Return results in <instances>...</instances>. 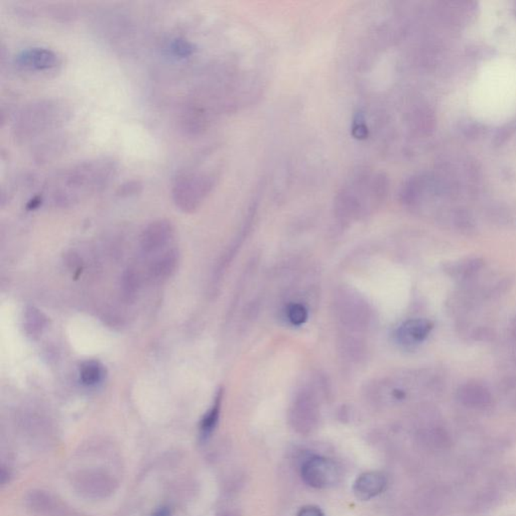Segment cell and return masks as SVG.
Returning a JSON list of instances; mask_svg holds the SVG:
<instances>
[{
  "instance_id": "18",
  "label": "cell",
  "mask_w": 516,
  "mask_h": 516,
  "mask_svg": "<svg viewBox=\"0 0 516 516\" xmlns=\"http://www.w3.org/2000/svg\"><path fill=\"white\" fill-rule=\"evenodd\" d=\"M105 369L97 360H87L80 365V381L86 387H95L103 380Z\"/></svg>"
},
{
  "instance_id": "10",
  "label": "cell",
  "mask_w": 516,
  "mask_h": 516,
  "mask_svg": "<svg viewBox=\"0 0 516 516\" xmlns=\"http://www.w3.org/2000/svg\"><path fill=\"white\" fill-rule=\"evenodd\" d=\"M116 482L110 476L101 471H87L78 476V490L91 499H104L115 490Z\"/></svg>"
},
{
  "instance_id": "3",
  "label": "cell",
  "mask_w": 516,
  "mask_h": 516,
  "mask_svg": "<svg viewBox=\"0 0 516 516\" xmlns=\"http://www.w3.org/2000/svg\"><path fill=\"white\" fill-rule=\"evenodd\" d=\"M67 109L52 100H43L29 105L15 120L13 132L18 141H27L47 130L59 127L66 120Z\"/></svg>"
},
{
  "instance_id": "2",
  "label": "cell",
  "mask_w": 516,
  "mask_h": 516,
  "mask_svg": "<svg viewBox=\"0 0 516 516\" xmlns=\"http://www.w3.org/2000/svg\"><path fill=\"white\" fill-rule=\"evenodd\" d=\"M387 194V178L380 173H361L345 185L338 194L336 216L343 222L364 218L382 204Z\"/></svg>"
},
{
  "instance_id": "1",
  "label": "cell",
  "mask_w": 516,
  "mask_h": 516,
  "mask_svg": "<svg viewBox=\"0 0 516 516\" xmlns=\"http://www.w3.org/2000/svg\"><path fill=\"white\" fill-rule=\"evenodd\" d=\"M115 172V163L110 159H89L59 173L52 178L47 189L55 205L72 206L82 198L103 189Z\"/></svg>"
},
{
  "instance_id": "5",
  "label": "cell",
  "mask_w": 516,
  "mask_h": 516,
  "mask_svg": "<svg viewBox=\"0 0 516 516\" xmlns=\"http://www.w3.org/2000/svg\"><path fill=\"white\" fill-rule=\"evenodd\" d=\"M214 185L213 173L198 170L180 173L173 182V203L185 213H193L204 202Z\"/></svg>"
},
{
  "instance_id": "21",
  "label": "cell",
  "mask_w": 516,
  "mask_h": 516,
  "mask_svg": "<svg viewBox=\"0 0 516 516\" xmlns=\"http://www.w3.org/2000/svg\"><path fill=\"white\" fill-rule=\"evenodd\" d=\"M285 319L294 327H301L309 319V309L301 301H291L285 309Z\"/></svg>"
},
{
  "instance_id": "14",
  "label": "cell",
  "mask_w": 516,
  "mask_h": 516,
  "mask_svg": "<svg viewBox=\"0 0 516 516\" xmlns=\"http://www.w3.org/2000/svg\"><path fill=\"white\" fill-rule=\"evenodd\" d=\"M387 477L380 472H367L360 475L353 486L354 494L358 499L370 500L385 491Z\"/></svg>"
},
{
  "instance_id": "11",
  "label": "cell",
  "mask_w": 516,
  "mask_h": 516,
  "mask_svg": "<svg viewBox=\"0 0 516 516\" xmlns=\"http://www.w3.org/2000/svg\"><path fill=\"white\" fill-rule=\"evenodd\" d=\"M431 322L426 319H412L405 322L396 331L397 343L406 348H413L422 343L433 330Z\"/></svg>"
},
{
  "instance_id": "16",
  "label": "cell",
  "mask_w": 516,
  "mask_h": 516,
  "mask_svg": "<svg viewBox=\"0 0 516 516\" xmlns=\"http://www.w3.org/2000/svg\"><path fill=\"white\" fill-rule=\"evenodd\" d=\"M484 261L480 258H469L461 260L447 267V275L460 282H469L483 268Z\"/></svg>"
},
{
  "instance_id": "7",
  "label": "cell",
  "mask_w": 516,
  "mask_h": 516,
  "mask_svg": "<svg viewBox=\"0 0 516 516\" xmlns=\"http://www.w3.org/2000/svg\"><path fill=\"white\" fill-rule=\"evenodd\" d=\"M289 415L294 428L301 431L312 430L316 426L319 419V405L314 390L305 387L296 394Z\"/></svg>"
},
{
  "instance_id": "19",
  "label": "cell",
  "mask_w": 516,
  "mask_h": 516,
  "mask_svg": "<svg viewBox=\"0 0 516 516\" xmlns=\"http://www.w3.org/2000/svg\"><path fill=\"white\" fill-rule=\"evenodd\" d=\"M48 325V318L42 310L29 307L24 315V328L27 335L38 337Z\"/></svg>"
},
{
  "instance_id": "4",
  "label": "cell",
  "mask_w": 516,
  "mask_h": 516,
  "mask_svg": "<svg viewBox=\"0 0 516 516\" xmlns=\"http://www.w3.org/2000/svg\"><path fill=\"white\" fill-rule=\"evenodd\" d=\"M335 318L346 337L343 340L362 341L361 335L371 326L372 312L361 296L350 289H342L336 294Z\"/></svg>"
},
{
  "instance_id": "12",
  "label": "cell",
  "mask_w": 516,
  "mask_h": 516,
  "mask_svg": "<svg viewBox=\"0 0 516 516\" xmlns=\"http://www.w3.org/2000/svg\"><path fill=\"white\" fill-rule=\"evenodd\" d=\"M457 399L465 408L483 410L490 408L493 399L489 390L484 385L477 382H468L459 388Z\"/></svg>"
},
{
  "instance_id": "9",
  "label": "cell",
  "mask_w": 516,
  "mask_h": 516,
  "mask_svg": "<svg viewBox=\"0 0 516 516\" xmlns=\"http://www.w3.org/2000/svg\"><path fill=\"white\" fill-rule=\"evenodd\" d=\"M175 236V228L171 221H154L147 226L141 233L139 246L141 252L145 255H152L157 251L163 250L173 241Z\"/></svg>"
},
{
  "instance_id": "25",
  "label": "cell",
  "mask_w": 516,
  "mask_h": 516,
  "mask_svg": "<svg viewBox=\"0 0 516 516\" xmlns=\"http://www.w3.org/2000/svg\"><path fill=\"white\" fill-rule=\"evenodd\" d=\"M152 516H171V510L166 508H157Z\"/></svg>"
},
{
  "instance_id": "22",
  "label": "cell",
  "mask_w": 516,
  "mask_h": 516,
  "mask_svg": "<svg viewBox=\"0 0 516 516\" xmlns=\"http://www.w3.org/2000/svg\"><path fill=\"white\" fill-rule=\"evenodd\" d=\"M172 50L178 56L187 57L193 52V45L187 42V41L179 38V40L173 41Z\"/></svg>"
},
{
  "instance_id": "8",
  "label": "cell",
  "mask_w": 516,
  "mask_h": 516,
  "mask_svg": "<svg viewBox=\"0 0 516 516\" xmlns=\"http://www.w3.org/2000/svg\"><path fill=\"white\" fill-rule=\"evenodd\" d=\"M15 64L26 72L45 73L56 70L61 65V58L51 49L33 47L20 52L15 58Z\"/></svg>"
},
{
  "instance_id": "6",
  "label": "cell",
  "mask_w": 516,
  "mask_h": 516,
  "mask_svg": "<svg viewBox=\"0 0 516 516\" xmlns=\"http://www.w3.org/2000/svg\"><path fill=\"white\" fill-rule=\"evenodd\" d=\"M301 477L310 487L326 489L333 487L340 481L341 473L334 461L325 457L315 456L303 463Z\"/></svg>"
},
{
  "instance_id": "27",
  "label": "cell",
  "mask_w": 516,
  "mask_h": 516,
  "mask_svg": "<svg viewBox=\"0 0 516 516\" xmlns=\"http://www.w3.org/2000/svg\"><path fill=\"white\" fill-rule=\"evenodd\" d=\"M513 408H515V410H516V397H515V401H513Z\"/></svg>"
},
{
  "instance_id": "17",
  "label": "cell",
  "mask_w": 516,
  "mask_h": 516,
  "mask_svg": "<svg viewBox=\"0 0 516 516\" xmlns=\"http://www.w3.org/2000/svg\"><path fill=\"white\" fill-rule=\"evenodd\" d=\"M223 390L219 389L217 392L215 399H214L213 405L209 408V410L205 413L202 421L200 422V433L202 439H208L215 430L217 424L220 417L221 406H222Z\"/></svg>"
},
{
  "instance_id": "24",
  "label": "cell",
  "mask_w": 516,
  "mask_h": 516,
  "mask_svg": "<svg viewBox=\"0 0 516 516\" xmlns=\"http://www.w3.org/2000/svg\"><path fill=\"white\" fill-rule=\"evenodd\" d=\"M298 516H324V513L316 506H306L301 509Z\"/></svg>"
},
{
  "instance_id": "23",
  "label": "cell",
  "mask_w": 516,
  "mask_h": 516,
  "mask_svg": "<svg viewBox=\"0 0 516 516\" xmlns=\"http://www.w3.org/2000/svg\"><path fill=\"white\" fill-rule=\"evenodd\" d=\"M120 189V195H134V194L138 193L139 189H141V184L138 181L127 182V184L122 185Z\"/></svg>"
},
{
  "instance_id": "26",
  "label": "cell",
  "mask_w": 516,
  "mask_h": 516,
  "mask_svg": "<svg viewBox=\"0 0 516 516\" xmlns=\"http://www.w3.org/2000/svg\"><path fill=\"white\" fill-rule=\"evenodd\" d=\"M219 516H235L232 513H223Z\"/></svg>"
},
{
  "instance_id": "15",
  "label": "cell",
  "mask_w": 516,
  "mask_h": 516,
  "mask_svg": "<svg viewBox=\"0 0 516 516\" xmlns=\"http://www.w3.org/2000/svg\"><path fill=\"white\" fill-rule=\"evenodd\" d=\"M27 506L38 513L47 516H60L64 513V508L60 502L51 494L43 491H34L27 499Z\"/></svg>"
},
{
  "instance_id": "13",
  "label": "cell",
  "mask_w": 516,
  "mask_h": 516,
  "mask_svg": "<svg viewBox=\"0 0 516 516\" xmlns=\"http://www.w3.org/2000/svg\"><path fill=\"white\" fill-rule=\"evenodd\" d=\"M179 251L175 248L166 250L152 260L148 267V276L152 282H161L168 280L177 271L179 266Z\"/></svg>"
},
{
  "instance_id": "20",
  "label": "cell",
  "mask_w": 516,
  "mask_h": 516,
  "mask_svg": "<svg viewBox=\"0 0 516 516\" xmlns=\"http://www.w3.org/2000/svg\"><path fill=\"white\" fill-rule=\"evenodd\" d=\"M141 287V276L136 268L129 267L123 273L121 278V296L123 301L131 303L136 299Z\"/></svg>"
}]
</instances>
